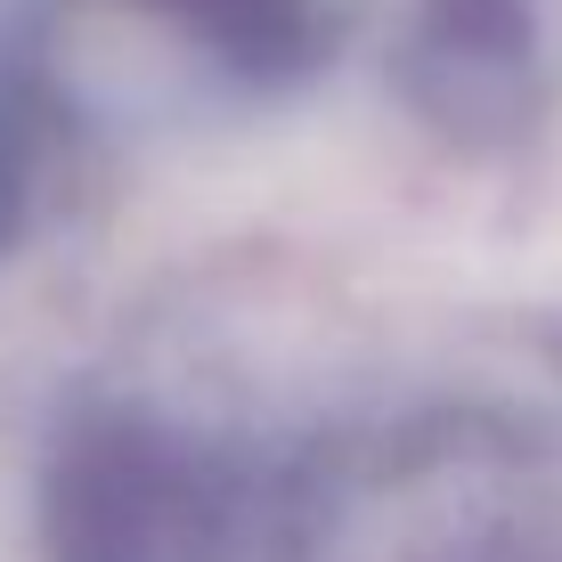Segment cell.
Instances as JSON below:
<instances>
[{
    "label": "cell",
    "mask_w": 562,
    "mask_h": 562,
    "mask_svg": "<svg viewBox=\"0 0 562 562\" xmlns=\"http://www.w3.org/2000/svg\"><path fill=\"white\" fill-rule=\"evenodd\" d=\"M42 547L49 562H228L237 481L164 424L99 416L49 464Z\"/></svg>",
    "instance_id": "1"
},
{
    "label": "cell",
    "mask_w": 562,
    "mask_h": 562,
    "mask_svg": "<svg viewBox=\"0 0 562 562\" xmlns=\"http://www.w3.org/2000/svg\"><path fill=\"white\" fill-rule=\"evenodd\" d=\"M530 0H424L408 90L449 131H514L530 106Z\"/></svg>",
    "instance_id": "2"
},
{
    "label": "cell",
    "mask_w": 562,
    "mask_h": 562,
    "mask_svg": "<svg viewBox=\"0 0 562 562\" xmlns=\"http://www.w3.org/2000/svg\"><path fill=\"white\" fill-rule=\"evenodd\" d=\"M171 9L196 42H212L245 74H294L318 49V9L310 0H155Z\"/></svg>",
    "instance_id": "3"
},
{
    "label": "cell",
    "mask_w": 562,
    "mask_h": 562,
    "mask_svg": "<svg viewBox=\"0 0 562 562\" xmlns=\"http://www.w3.org/2000/svg\"><path fill=\"white\" fill-rule=\"evenodd\" d=\"M25 171H33V139L16 123V106L0 99V245L16 237V212H25Z\"/></svg>",
    "instance_id": "4"
}]
</instances>
